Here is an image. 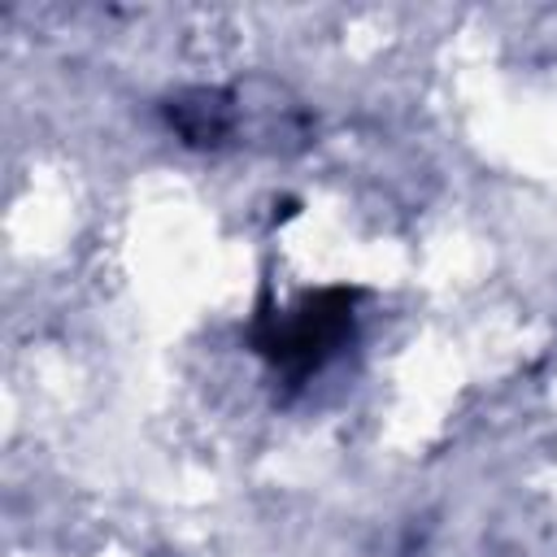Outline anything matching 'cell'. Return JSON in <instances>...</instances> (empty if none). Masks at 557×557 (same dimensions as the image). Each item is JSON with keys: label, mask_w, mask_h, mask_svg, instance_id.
Listing matches in <instances>:
<instances>
[{"label": "cell", "mask_w": 557, "mask_h": 557, "mask_svg": "<svg viewBox=\"0 0 557 557\" xmlns=\"http://www.w3.org/2000/svg\"><path fill=\"white\" fill-rule=\"evenodd\" d=\"M348 331H352V296L318 292V296H305L287 318H278L270 335H261V352L278 366L309 370V366H322L344 344Z\"/></svg>", "instance_id": "6da1fadb"}, {"label": "cell", "mask_w": 557, "mask_h": 557, "mask_svg": "<svg viewBox=\"0 0 557 557\" xmlns=\"http://www.w3.org/2000/svg\"><path fill=\"white\" fill-rule=\"evenodd\" d=\"M231 104L222 91H191L170 100V126L187 144H222L231 135Z\"/></svg>", "instance_id": "7a4b0ae2"}]
</instances>
